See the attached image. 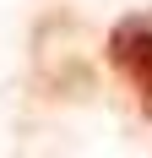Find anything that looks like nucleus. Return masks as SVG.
Instances as JSON below:
<instances>
[{"mask_svg": "<svg viewBox=\"0 0 152 158\" xmlns=\"http://www.w3.org/2000/svg\"><path fill=\"white\" fill-rule=\"evenodd\" d=\"M130 82H136V93H141V109L152 114V44L136 55V65H130Z\"/></svg>", "mask_w": 152, "mask_h": 158, "instance_id": "obj_2", "label": "nucleus"}, {"mask_svg": "<svg viewBox=\"0 0 152 158\" xmlns=\"http://www.w3.org/2000/svg\"><path fill=\"white\" fill-rule=\"evenodd\" d=\"M147 44H152V22H147V16H130V22H120L114 38H109V60L120 65V71H130Z\"/></svg>", "mask_w": 152, "mask_h": 158, "instance_id": "obj_1", "label": "nucleus"}]
</instances>
